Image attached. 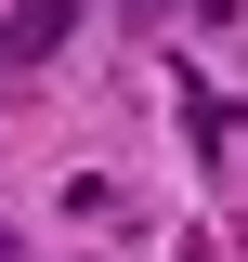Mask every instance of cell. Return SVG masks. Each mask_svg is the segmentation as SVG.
<instances>
[{"label": "cell", "mask_w": 248, "mask_h": 262, "mask_svg": "<svg viewBox=\"0 0 248 262\" xmlns=\"http://www.w3.org/2000/svg\"><path fill=\"white\" fill-rule=\"evenodd\" d=\"M79 39V0H13L0 13V66H39V53H65Z\"/></svg>", "instance_id": "cell-1"}, {"label": "cell", "mask_w": 248, "mask_h": 262, "mask_svg": "<svg viewBox=\"0 0 248 262\" xmlns=\"http://www.w3.org/2000/svg\"><path fill=\"white\" fill-rule=\"evenodd\" d=\"M0 262H27V249H13V236H0Z\"/></svg>", "instance_id": "cell-2"}]
</instances>
